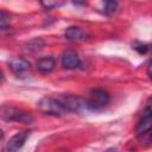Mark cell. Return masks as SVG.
<instances>
[{
  "instance_id": "4fadbf2b",
  "label": "cell",
  "mask_w": 152,
  "mask_h": 152,
  "mask_svg": "<svg viewBox=\"0 0 152 152\" xmlns=\"http://www.w3.org/2000/svg\"><path fill=\"white\" fill-rule=\"evenodd\" d=\"M0 26L2 31H5L10 26V14H7L5 11H1L0 13Z\"/></svg>"
},
{
  "instance_id": "5b68a950",
  "label": "cell",
  "mask_w": 152,
  "mask_h": 152,
  "mask_svg": "<svg viewBox=\"0 0 152 152\" xmlns=\"http://www.w3.org/2000/svg\"><path fill=\"white\" fill-rule=\"evenodd\" d=\"M28 131H21V132H18L17 134H14L7 142L5 150L6 151H11V152H14V151H18L19 148L23 147V145L25 144L27 137H28Z\"/></svg>"
},
{
  "instance_id": "ac0fdd59",
  "label": "cell",
  "mask_w": 152,
  "mask_h": 152,
  "mask_svg": "<svg viewBox=\"0 0 152 152\" xmlns=\"http://www.w3.org/2000/svg\"><path fill=\"white\" fill-rule=\"evenodd\" d=\"M74 4H81V5H86V0H74Z\"/></svg>"
},
{
  "instance_id": "7c38bea8",
  "label": "cell",
  "mask_w": 152,
  "mask_h": 152,
  "mask_svg": "<svg viewBox=\"0 0 152 152\" xmlns=\"http://www.w3.org/2000/svg\"><path fill=\"white\" fill-rule=\"evenodd\" d=\"M42 6L46 10H53L56 7H59L63 5L64 0H39Z\"/></svg>"
},
{
  "instance_id": "5bb4252c",
  "label": "cell",
  "mask_w": 152,
  "mask_h": 152,
  "mask_svg": "<svg viewBox=\"0 0 152 152\" xmlns=\"http://www.w3.org/2000/svg\"><path fill=\"white\" fill-rule=\"evenodd\" d=\"M134 49L139 53H146L150 50V45H147V44H139V45H134Z\"/></svg>"
},
{
  "instance_id": "8fae6325",
  "label": "cell",
  "mask_w": 152,
  "mask_h": 152,
  "mask_svg": "<svg viewBox=\"0 0 152 152\" xmlns=\"http://www.w3.org/2000/svg\"><path fill=\"white\" fill-rule=\"evenodd\" d=\"M102 1L106 14H113L114 12H116L119 6V0H102Z\"/></svg>"
},
{
  "instance_id": "8992f818",
  "label": "cell",
  "mask_w": 152,
  "mask_h": 152,
  "mask_svg": "<svg viewBox=\"0 0 152 152\" xmlns=\"http://www.w3.org/2000/svg\"><path fill=\"white\" fill-rule=\"evenodd\" d=\"M62 66L64 69H77L81 66V59L78 57V55L72 51V50H68L63 53L62 56Z\"/></svg>"
},
{
  "instance_id": "30bf717a",
  "label": "cell",
  "mask_w": 152,
  "mask_h": 152,
  "mask_svg": "<svg viewBox=\"0 0 152 152\" xmlns=\"http://www.w3.org/2000/svg\"><path fill=\"white\" fill-rule=\"evenodd\" d=\"M151 128H152V114L147 113V114L138 122V125H137V127H135V134H137V137H140V135H142L144 133L148 132Z\"/></svg>"
},
{
  "instance_id": "ba28073f",
  "label": "cell",
  "mask_w": 152,
  "mask_h": 152,
  "mask_svg": "<svg viewBox=\"0 0 152 152\" xmlns=\"http://www.w3.org/2000/svg\"><path fill=\"white\" fill-rule=\"evenodd\" d=\"M10 69L15 74V75H24L30 70V63L20 57H13L10 62H8Z\"/></svg>"
},
{
  "instance_id": "7a4b0ae2",
  "label": "cell",
  "mask_w": 152,
  "mask_h": 152,
  "mask_svg": "<svg viewBox=\"0 0 152 152\" xmlns=\"http://www.w3.org/2000/svg\"><path fill=\"white\" fill-rule=\"evenodd\" d=\"M0 115H1V119L5 121H19V122L30 124L33 120L30 113H26L21 109H18L11 106H2Z\"/></svg>"
},
{
  "instance_id": "9c48e42d",
  "label": "cell",
  "mask_w": 152,
  "mask_h": 152,
  "mask_svg": "<svg viewBox=\"0 0 152 152\" xmlns=\"http://www.w3.org/2000/svg\"><path fill=\"white\" fill-rule=\"evenodd\" d=\"M56 59L51 56L49 57H42L37 61V70L42 74H49L51 71H53V69L56 68Z\"/></svg>"
},
{
  "instance_id": "9a60e30c",
  "label": "cell",
  "mask_w": 152,
  "mask_h": 152,
  "mask_svg": "<svg viewBox=\"0 0 152 152\" xmlns=\"http://www.w3.org/2000/svg\"><path fill=\"white\" fill-rule=\"evenodd\" d=\"M138 138H140V139H144L145 141H147V142H151V144H152V128H151L148 132L144 133L142 135H140V137H138Z\"/></svg>"
},
{
  "instance_id": "3957f363",
  "label": "cell",
  "mask_w": 152,
  "mask_h": 152,
  "mask_svg": "<svg viewBox=\"0 0 152 152\" xmlns=\"http://www.w3.org/2000/svg\"><path fill=\"white\" fill-rule=\"evenodd\" d=\"M61 104L64 107V109L66 110V113H76V112H81L82 108L87 107V102L84 100H82L81 97L76 96V95H71V94H61L56 97Z\"/></svg>"
},
{
  "instance_id": "277c9868",
  "label": "cell",
  "mask_w": 152,
  "mask_h": 152,
  "mask_svg": "<svg viewBox=\"0 0 152 152\" xmlns=\"http://www.w3.org/2000/svg\"><path fill=\"white\" fill-rule=\"evenodd\" d=\"M38 108L42 113L48 114V115H55V116H59L63 114H66V110L64 109V107L61 104V102L57 99H52V97H43L39 100L38 102Z\"/></svg>"
},
{
  "instance_id": "52a82bcc",
  "label": "cell",
  "mask_w": 152,
  "mask_h": 152,
  "mask_svg": "<svg viewBox=\"0 0 152 152\" xmlns=\"http://www.w3.org/2000/svg\"><path fill=\"white\" fill-rule=\"evenodd\" d=\"M65 38L69 40V42H72V43H80V42H84L87 38H88V33L78 27V26H70L65 30Z\"/></svg>"
},
{
  "instance_id": "6da1fadb",
  "label": "cell",
  "mask_w": 152,
  "mask_h": 152,
  "mask_svg": "<svg viewBox=\"0 0 152 152\" xmlns=\"http://www.w3.org/2000/svg\"><path fill=\"white\" fill-rule=\"evenodd\" d=\"M109 101H110V97H109L108 91H106L104 89H101V88L93 89L89 93L88 99L86 100L87 107L93 110L103 109L109 103Z\"/></svg>"
},
{
  "instance_id": "2e32d148",
  "label": "cell",
  "mask_w": 152,
  "mask_h": 152,
  "mask_svg": "<svg viewBox=\"0 0 152 152\" xmlns=\"http://www.w3.org/2000/svg\"><path fill=\"white\" fill-rule=\"evenodd\" d=\"M146 113L152 114V97H150L147 100V103H146Z\"/></svg>"
},
{
  "instance_id": "e0dca14e",
  "label": "cell",
  "mask_w": 152,
  "mask_h": 152,
  "mask_svg": "<svg viewBox=\"0 0 152 152\" xmlns=\"http://www.w3.org/2000/svg\"><path fill=\"white\" fill-rule=\"evenodd\" d=\"M147 74H148V76L152 78V62H151V64L148 65V69H147Z\"/></svg>"
}]
</instances>
